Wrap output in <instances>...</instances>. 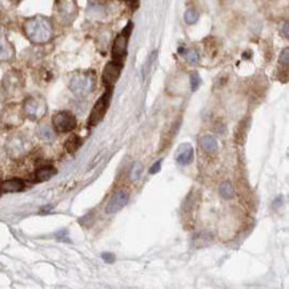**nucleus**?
<instances>
[{"instance_id":"25","label":"nucleus","mask_w":289,"mask_h":289,"mask_svg":"<svg viewBox=\"0 0 289 289\" xmlns=\"http://www.w3.org/2000/svg\"><path fill=\"white\" fill-rule=\"evenodd\" d=\"M191 86H192V91H196L200 86V76L199 73L193 72L191 75Z\"/></svg>"},{"instance_id":"23","label":"nucleus","mask_w":289,"mask_h":289,"mask_svg":"<svg viewBox=\"0 0 289 289\" xmlns=\"http://www.w3.org/2000/svg\"><path fill=\"white\" fill-rule=\"evenodd\" d=\"M141 172H143V166L140 163H135L130 172V179L132 180V181H136V180H139L140 176H141Z\"/></svg>"},{"instance_id":"9","label":"nucleus","mask_w":289,"mask_h":289,"mask_svg":"<svg viewBox=\"0 0 289 289\" xmlns=\"http://www.w3.org/2000/svg\"><path fill=\"white\" fill-rule=\"evenodd\" d=\"M128 199H130V196H128V193H127L126 191L123 190L117 191V192L113 193L112 197H111L110 201H108V204H107L106 212L107 213L119 212L120 210H123L124 207L127 205Z\"/></svg>"},{"instance_id":"1","label":"nucleus","mask_w":289,"mask_h":289,"mask_svg":"<svg viewBox=\"0 0 289 289\" xmlns=\"http://www.w3.org/2000/svg\"><path fill=\"white\" fill-rule=\"evenodd\" d=\"M27 39L33 44H46L53 37V27L50 19L44 16H33L23 24Z\"/></svg>"},{"instance_id":"21","label":"nucleus","mask_w":289,"mask_h":289,"mask_svg":"<svg viewBox=\"0 0 289 289\" xmlns=\"http://www.w3.org/2000/svg\"><path fill=\"white\" fill-rule=\"evenodd\" d=\"M184 19H185L187 24H195L199 20V13L193 8H188L184 13Z\"/></svg>"},{"instance_id":"16","label":"nucleus","mask_w":289,"mask_h":289,"mask_svg":"<svg viewBox=\"0 0 289 289\" xmlns=\"http://www.w3.org/2000/svg\"><path fill=\"white\" fill-rule=\"evenodd\" d=\"M20 123H22V117H20L19 113L13 112L12 115H11V112L2 113V123H0V126L15 127V126H19Z\"/></svg>"},{"instance_id":"22","label":"nucleus","mask_w":289,"mask_h":289,"mask_svg":"<svg viewBox=\"0 0 289 289\" xmlns=\"http://www.w3.org/2000/svg\"><path fill=\"white\" fill-rule=\"evenodd\" d=\"M184 56H185L187 61H188L190 64H192V66H195V64L199 63L200 56L196 50H187L185 53H184Z\"/></svg>"},{"instance_id":"6","label":"nucleus","mask_w":289,"mask_h":289,"mask_svg":"<svg viewBox=\"0 0 289 289\" xmlns=\"http://www.w3.org/2000/svg\"><path fill=\"white\" fill-rule=\"evenodd\" d=\"M132 30V23H128L126 30L120 33L119 36L115 39L112 46V60L117 63H124V59L127 56V47H128V37Z\"/></svg>"},{"instance_id":"28","label":"nucleus","mask_w":289,"mask_h":289,"mask_svg":"<svg viewBox=\"0 0 289 289\" xmlns=\"http://www.w3.org/2000/svg\"><path fill=\"white\" fill-rule=\"evenodd\" d=\"M284 37H288V23L284 24Z\"/></svg>"},{"instance_id":"7","label":"nucleus","mask_w":289,"mask_h":289,"mask_svg":"<svg viewBox=\"0 0 289 289\" xmlns=\"http://www.w3.org/2000/svg\"><path fill=\"white\" fill-rule=\"evenodd\" d=\"M57 17L63 24H71L77 16L76 0H56Z\"/></svg>"},{"instance_id":"18","label":"nucleus","mask_w":289,"mask_h":289,"mask_svg":"<svg viewBox=\"0 0 289 289\" xmlns=\"http://www.w3.org/2000/svg\"><path fill=\"white\" fill-rule=\"evenodd\" d=\"M4 86L10 92H13V91L19 88V86H22V81L16 76V73H8L6 79H4Z\"/></svg>"},{"instance_id":"13","label":"nucleus","mask_w":289,"mask_h":289,"mask_svg":"<svg viewBox=\"0 0 289 289\" xmlns=\"http://www.w3.org/2000/svg\"><path fill=\"white\" fill-rule=\"evenodd\" d=\"M24 181L20 179L6 180L0 184V191L2 192H20L24 190Z\"/></svg>"},{"instance_id":"10","label":"nucleus","mask_w":289,"mask_h":289,"mask_svg":"<svg viewBox=\"0 0 289 289\" xmlns=\"http://www.w3.org/2000/svg\"><path fill=\"white\" fill-rule=\"evenodd\" d=\"M123 70V63H117V61H110L104 68L103 72V81L107 87H112L119 79L120 73Z\"/></svg>"},{"instance_id":"24","label":"nucleus","mask_w":289,"mask_h":289,"mask_svg":"<svg viewBox=\"0 0 289 289\" xmlns=\"http://www.w3.org/2000/svg\"><path fill=\"white\" fill-rule=\"evenodd\" d=\"M289 63V48L286 47V48H284L283 52H281V55H280V64L281 66H288Z\"/></svg>"},{"instance_id":"26","label":"nucleus","mask_w":289,"mask_h":289,"mask_svg":"<svg viewBox=\"0 0 289 289\" xmlns=\"http://www.w3.org/2000/svg\"><path fill=\"white\" fill-rule=\"evenodd\" d=\"M101 257H103L106 263H113V260H115V256H113L112 253H103Z\"/></svg>"},{"instance_id":"3","label":"nucleus","mask_w":289,"mask_h":289,"mask_svg":"<svg viewBox=\"0 0 289 289\" xmlns=\"http://www.w3.org/2000/svg\"><path fill=\"white\" fill-rule=\"evenodd\" d=\"M23 113L28 119L37 121L47 113L46 100L40 96L27 97L23 104Z\"/></svg>"},{"instance_id":"5","label":"nucleus","mask_w":289,"mask_h":289,"mask_svg":"<svg viewBox=\"0 0 289 289\" xmlns=\"http://www.w3.org/2000/svg\"><path fill=\"white\" fill-rule=\"evenodd\" d=\"M77 120L72 113L68 111H61V112L55 113L52 116V127L53 130L59 133L71 132L76 128Z\"/></svg>"},{"instance_id":"14","label":"nucleus","mask_w":289,"mask_h":289,"mask_svg":"<svg viewBox=\"0 0 289 289\" xmlns=\"http://www.w3.org/2000/svg\"><path fill=\"white\" fill-rule=\"evenodd\" d=\"M37 137L46 143H51L55 140V130H52L48 124H40L36 130Z\"/></svg>"},{"instance_id":"15","label":"nucleus","mask_w":289,"mask_h":289,"mask_svg":"<svg viewBox=\"0 0 289 289\" xmlns=\"http://www.w3.org/2000/svg\"><path fill=\"white\" fill-rule=\"evenodd\" d=\"M200 146L205 153L217 152V140L212 135H205L200 139Z\"/></svg>"},{"instance_id":"29","label":"nucleus","mask_w":289,"mask_h":289,"mask_svg":"<svg viewBox=\"0 0 289 289\" xmlns=\"http://www.w3.org/2000/svg\"><path fill=\"white\" fill-rule=\"evenodd\" d=\"M10 2H11V3H19L20 0H10Z\"/></svg>"},{"instance_id":"8","label":"nucleus","mask_w":289,"mask_h":289,"mask_svg":"<svg viewBox=\"0 0 289 289\" xmlns=\"http://www.w3.org/2000/svg\"><path fill=\"white\" fill-rule=\"evenodd\" d=\"M28 147H30V141L22 135H15L7 141V151L13 157L22 156L28 151Z\"/></svg>"},{"instance_id":"11","label":"nucleus","mask_w":289,"mask_h":289,"mask_svg":"<svg viewBox=\"0 0 289 289\" xmlns=\"http://www.w3.org/2000/svg\"><path fill=\"white\" fill-rule=\"evenodd\" d=\"M176 161L180 166H187L193 161V147L190 143H183L176 151Z\"/></svg>"},{"instance_id":"2","label":"nucleus","mask_w":289,"mask_h":289,"mask_svg":"<svg viewBox=\"0 0 289 289\" xmlns=\"http://www.w3.org/2000/svg\"><path fill=\"white\" fill-rule=\"evenodd\" d=\"M95 83L96 80L93 72H80L71 79L70 90L79 97L88 96L95 88Z\"/></svg>"},{"instance_id":"27","label":"nucleus","mask_w":289,"mask_h":289,"mask_svg":"<svg viewBox=\"0 0 289 289\" xmlns=\"http://www.w3.org/2000/svg\"><path fill=\"white\" fill-rule=\"evenodd\" d=\"M160 164H161V160H159L157 163H155L152 167H151V170H150L151 175H153V173H157V172H159V171H160Z\"/></svg>"},{"instance_id":"19","label":"nucleus","mask_w":289,"mask_h":289,"mask_svg":"<svg viewBox=\"0 0 289 289\" xmlns=\"http://www.w3.org/2000/svg\"><path fill=\"white\" fill-rule=\"evenodd\" d=\"M219 193L223 199L228 200L235 196V190H233L232 184H231L230 181H224V183H221V185H220Z\"/></svg>"},{"instance_id":"12","label":"nucleus","mask_w":289,"mask_h":289,"mask_svg":"<svg viewBox=\"0 0 289 289\" xmlns=\"http://www.w3.org/2000/svg\"><path fill=\"white\" fill-rule=\"evenodd\" d=\"M15 56V50L12 44L6 39L0 36V61H10Z\"/></svg>"},{"instance_id":"4","label":"nucleus","mask_w":289,"mask_h":289,"mask_svg":"<svg viewBox=\"0 0 289 289\" xmlns=\"http://www.w3.org/2000/svg\"><path fill=\"white\" fill-rule=\"evenodd\" d=\"M111 96H112V87H108V90L106 91L103 96L100 97L96 101V104L93 106L92 111H91V115L88 117V124L91 127L97 126V124L103 120L104 115H106L108 107H110Z\"/></svg>"},{"instance_id":"20","label":"nucleus","mask_w":289,"mask_h":289,"mask_svg":"<svg viewBox=\"0 0 289 289\" xmlns=\"http://www.w3.org/2000/svg\"><path fill=\"white\" fill-rule=\"evenodd\" d=\"M80 146H81L80 137L76 136V135H72V136H70V139L66 141V151L68 153H75L79 150Z\"/></svg>"},{"instance_id":"17","label":"nucleus","mask_w":289,"mask_h":289,"mask_svg":"<svg viewBox=\"0 0 289 289\" xmlns=\"http://www.w3.org/2000/svg\"><path fill=\"white\" fill-rule=\"evenodd\" d=\"M56 173V170L51 166H44V167H40L39 170L36 171L35 173V176H36L37 181H44V180H48L53 176Z\"/></svg>"}]
</instances>
